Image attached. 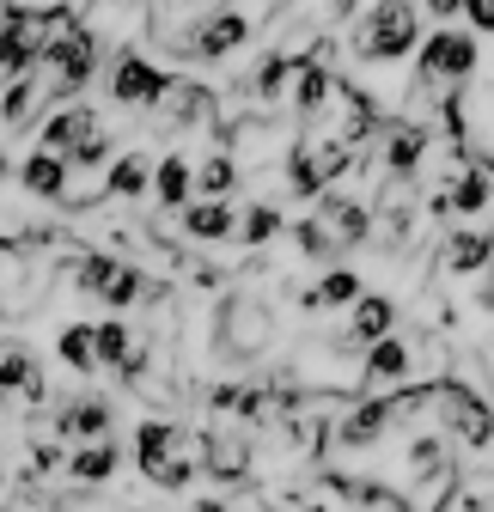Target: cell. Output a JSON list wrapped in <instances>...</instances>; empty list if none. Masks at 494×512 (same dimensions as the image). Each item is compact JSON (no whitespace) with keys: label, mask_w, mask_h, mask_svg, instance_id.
Returning <instances> with one entry per match:
<instances>
[{"label":"cell","mask_w":494,"mask_h":512,"mask_svg":"<svg viewBox=\"0 0 494 512\" xmlns=\"http://www.w3.org/2000/svg\"><path fill=\"white\" fill-rule=\"evenodd\" d=\"M421 7L434 13V19H458V13H464V0H421Z\"/></svg>","instance_id":"cell-31"},{"label":"cell","mask_w":494,"mask_h":512,"mask_svg":"<svg viewBox=\"0 0 494 512\" xmlns=\"http://www.w3.org/2000/svg\"><path fill=\"white\" fill-rule=\"evenodd\" d=\"M470 299H476V311H494V263L482 275H470Z\"/></svg>","instance_id":"cell-30"},{"label":"cell","mask_w":494,"mask_h":512,"mask_svg":"<svg viewBox=\"0 0 494 512\" xmlns=\"http://www.w3.org/2000/svg\"><path fill=\"white\" fill-rule=\"evenodd\" d=\"M68 159H74L80 171H98V165H110V159H116V141H110V135H86Z\"/></svg>","instance_id":"cell-29"},{"label":"cell","mask_w":494,"mask_h":512,"mask_svg":"<svg viewBox=\"0 0 494 512\" xmlns=\"http://www.w3.org/2000/svg\"><path fill=\"white\" fill-rule=\"evenodd\" d=\"M135 348L141 342H135V330L122 324V317H104V324H98V366H129Z\"/></svg>","instance_id":"cell-25"},{"label":"cell","mask_w":494,"mask_h":512,"mask_svg":"<svg viewBox=\"0 0 494 512\" xmlns=\"http://www.w3.org/2000/svg\"><path fill=\"white\" fill-rule=\"evenodd\" d=\"M275 348V311L257 293H226L214 311V354L232 366H251Z\"/></svg>","instance_id":"cell-2"},{"label":"cell","mask_w":494,"mask_h":512,"mask_svg":"<svg viewBox=\"0 0 494 512\" xmlns=\"http://www.w3.org/2000/svg\"><path fill=\"white\" fill-rule=\"evenodd\" d=\"M153 171H159V165H147L141 153H116L104 183H110V196H116V202H141L147 189H153Z\"/></svg>","instance_id":"cell-22"},{"label":"cell","mask_w":494,"mask_h":512,"mask_svg":"<svg viewBox=\"0 0 494 512\" xmlns=\"http://www.w3.org/2000/svg\"><path fill=\"white\" fill-rule=\"evenodd\" d=\"M202 470L214 482H244L251 476V439H244L238 427H226V421L202 427Z\"/></svg>","instance_id":"cell-9"},{"label":"cell","mask_w":494,"mask_h":512,"mask_svg":"<svg viewBox=\"0 0 494 512\" xmlns=\"http://www.w3.org/2000/svg\"><path fill=\"white\" fill-rule=\"evenodd\" d=\"M31 384H43L37 354H31V348H19V342H7V348H0V397H13V391L25 397Z\"/></svg>","instance_id":"cell-23"},{"label":"cell","mask_w":494,"mask_h":512,"mask_svg":"<svg viewBox=\"0 0 494 512\" xmlns=\"http://www.w3.org/2000/svg\"><path fill=\"white\" fill-rule=\"evenodd\" d=\"M403 421V409H397V391H373V397H360L342 421H336V433H330V445H342V452H360V445H379L391 427Z\"/></svg>","instance_id":"cell-6"},{"label":"cell","mask_w":494,"mask_h":512,"mask_svg":"<svg viewBox=\"0 0 494 512\" xmlns=\"http://www.w3.org/2000/svg\"><path fill=\"white\" fill-rule=\"evenodd\" d=\"M86 135H98V116H92V104H68V110H55V116L43 122V135H37V141H43L49 153H74Z\"/></svg>","instance_id":"cell-16"},{"label":"cell","mask_w":494,"mask_h":512,"mask_svg":"<svg viewBox=\"0 0 494 512\" xmlns=\"http://www.w3.org/2000/svg\"><path fill=\"white\" fill-rule=\"evenodd\" d=\"M55 19L61 13H37V7H13L0 19V74H31L55 37Z\"/></svg>","instance_id":"cell-4"},{"label":"cell","mask_w":494,"mask_h":512,"mask_svg":"<svg viewBox=\"0 0 494 512\" xmlns=\"http://www.w3.org/2000/svg\"><path fill=\"white\" fill-rule=\"evenodd\" d=\"M476 68H482V37H476V31L446 25V31H434V37L421 43V74H427V80L464 86V80H476Z\"/></svg>","instance_id":"cell-5"},{"label":"cell","mask_w":494,"mask_h":512,"mask_svg":"<svg viewBox=\"0 0 494 512\" xmlns=\"http://www.w3.org/2000/svg\"><path fill=\"white\" fill-rule=\"evenodd\" d=\"M238 177H244V165L232 153H214L208 165H196V189H202V196H232Z\"/></svg>","instance_id":"cell-26"},{"label":"cell","mask_w":494,"mask_h":512,"mask_svg":"<svg viewBox=\"0 0 494 512\" xmlns=\"http://www.w3.org/2000/svg\"><path fill=\"white\" fill-rule=\"evenodd\" d=\"M354 7H360V0H324V19L342 25V19H354Z\"/></svg>","instance_id":"cell-32"},{"label":"cell","mask_w":494,"mask_h":512,"mask_svg":"<svg viewBox=\"0 0 494 512\" xmlns=\"http://www.w3.org/2000/svg\"><path fill=\"white\" fill-rule=\"evenodd\" d=\"M135 464L153 488H190L202 470V433H183L177 421H141Z\"/></svg>","instance_id":"cell-1"},{"label":"cell","mask_w":494,"mask_h":512,"mask_svg":"<svg viewBox=\"0 0 494 512\" xmlns=\"http://www.w3.org/2000/svg\"><path fill=\"white\" fill-rule=\"evenodd\" d=\"M360 293H366V287H360L354 269H324L318 287H305V293H299V305H305V311H324V305L336 311V305H354Z\"/></svg>","instance_id":"cell-21"},{"label":"cell","mask_w":494,"mask_h":512,"mask_svg":"<svg viewBox=\"0 0 494 512\" xmlns=\"http://www.w3.org/2000/svg\"><path fill=\"white\" fill-rule=\"evenodd\" d=\"M0 488H7V470H0Z\"/></svg>","instance_id":"cell-33"},{"label":"cell","mask_w":494,"mask_h":512,"mask_svg":"<svg viewBox=\"0 0 494 512\" xmlns=\"http://www.w3.org/2000/svg\"><path fill=\"white\" fill-rule=\"evenodd\" d=\"M318 220L342 238V250H354V244L373 238V214H366L360 202H348V196H324V202H318Z\"/></svg>","instance_id":"cell-18"},{"label":"cell","mask_w":494,"mask_h":512,"mask_svg":"<svg viewBox=\"0 0 494 512\" xmlns=\"http://www.w3.org/2000/svg\"><path fill=\"white\" fill-rule=\"evenodd\" d=\"M348 348H373V342H385V336H397V299H385V293H360L354 299V317H348Z\"/></svg>","instance_id":"cell-11"},{"label":"cell","mask_w":494,"mask_h":512,"mask_svg":"<svg viewBox=\"0 0 494 512\" xmlns=\"http://www.w3.org/2000/svg\"><path fill=\"white\" fill-rule=\"evenodd\" d=\"M68 153H49V147H37L25 165H19V189L25 196H37V202H61L68 196Z\"/></svg>","instance_id":"cell-15"},{"label":"cell","mask_w":494,"mask_h":512,"mask_svg":"<svg viewBox=\"0 0 494 512\" xmlns=\"http://www.w3.org/2000/svg\"><path fill=\"white\" fill-rule=\"evenodd\" d=\"M0 7H7V0H0Z\"/></svg>","instance_id":"cell-35"},{"label":"cell","mask_w":494,"mask_h":512,"mask_svg":"<svg viewBox=\"0 0 494 512\" xmlns=\"http://www.w3.org/2000/svg\"><path fill=\"white\" fill-rule=\"evenodd\" d=\"M68 476H74L80 488L110 482V476H116V445H110V439H80L74 458H68Z\"/></svg>","instance_id":"cell-20"},{"label":"cell","mask_w":494,"mask_h":512,"mask_svg":"<svg viewBox=\"0 0 494 512\" xmlns=\"http://www.w3.org/2000/svg\"><path fill=\"white\" fill-rule=\"evenodd\" d=\"M293 244H299L305 256H312V263H330V256H342V238H336V232H330V226H324L318 214L293 226Z\"/></svg>","instance_id":"cell-27"},{"label":"cell","mask_w":494,"mask_h":512,"mask_svg":"<svg viewBox=\"0 0 494 512\" xmlns=\"http://www.w3.org/2000/svg\"><path fill=\"white\" fill-rule=\"evenodd\" d=\"M190 189H196V165L183 159V153H165L159 171H153V196H159V208L183 214V208H190Z\"/></svg>","instance_id":"cell-19"},{"label":"cell","mask_w":494,"mask_h":512,"mask_svg":"<svg viewBox=\"0 0 494 512\" xmlns=\"http://www.w3.org/2000/svg\"><path fill=\"white\" fill-rule=\"evenodd\" d=\"M0 177H7V159H0Z\"/></svg>","instance_id":"cell-34"},{"label":"cell","mask_w":494,"mask_h":512,"mask_svg":"<svg viewBox=\"0 0 494 512\" xmlns=\"http://www.w3.org/2000/svg\"><path fill=\"white\" fill-rule=\"evenodd\" d=\"M415 49H421L415 0H379V7H366V19L354 25V55L360 61H403Z\"/></svg>","instance_id":"cell-3"},{"label":"cell","mask_w":494,"mask_h":512,"mask_svg":"<svg viewBox=\"0 0 494 512\" xmlns=\"http://www.w3.org/2000/svg\"><path fill=\"white\" fill-rule=\"evenodd\" d=\"M488 263H494V232H482V226H458V232L446 238V250H440V269L458 275V281L482 275Z\"/></svg>","instance_id":"cell-13"},{"label":"cell","mask_w":494,"mask_h":512,"mask_svg":"<svg viewBox=\"0 0 494 512\" xmlns=\"http://www.w3.org/2000/svg\"><path fill=\"white\" fill-rule=\"evenodd\" d=\"M177 226H183V238H196V244H226V238H238V214H232L226 196L190 202V208L177 214Z\"/></svg>","instance_id":"cell-14"},{"label":"cell","mask_w":494,"mask_h":512,"mask_svg":"<svg viewBox=\"0 0 494 512\" xmlns=\"http://www.w3.org/2000/svg\"><path fill=\"white\" fill-rule=\"evenodd\" d=\"M287 226H281V208H269V202H257V208H244L238 214V244H269V238H281Z\"/></svg>","instance_id":"cell-28"},{"label":"cell","mask_w":494,"mask_h":512,"mask_svg":"<svg viewBox=\"0 0 494 512\" xmlns=\"http://www.w3.org/2000/svg\"><path fill=\"white\" fill-rule=\"evenodd\" d=\"M55 433H61V439H104V433H110V403H104V397H74V403H61Z\"/></svg>","instance_id":"cell-17"},{"label":"cell","mask_w":494,"mask_h":512,"mask_svg":"<svg viewBox=\"0 0 494 512\" xmlns=\"http://www.w3.org/2000/svg\"><path fill=\"white\" fill-rule=\"evenodd\" d=\"M360 372H366V391H403V384H415V348L403 336H385L360 354Z\"/></svg>","instance_id":"cell-10"},{"label":"cell","mask_w":494,"mask_h":512,"mask_svg":"<svg viewBox=\"0 0 494 512\" xmlns=\"http://www.w3.org/2000/svg\"><path fill=\"white\" fill-rule=\"evenodd\" d=\"M165 86H171V74L153 68L147 55H135V49L116 55V68H110V104H122V110H153L165 98Z\"/></svg>","instance_id":"cell-7"},{"label":"cell","mask_w":494,"mask_h":512,"mask_svg":"<svg viewBox=\"0 0 494 512\" xmlns=\"http://www.w3.org/2000/svg\"><path fill=\"white\" fill-rule=\"evenodd\" d=\"M452 208L458 220H488L494 214V165L488 159H464L452 177Z\"/></svg>","instance_id":"cell-12"},{"label":"cell","mask_w":494,"mask_h":512,"mask_svg":"<svg viewBox=\"0 0 494 512\" xmlns=\"http://www.w3.org/2000/svg\"><path fill=\"white\" fill-rule=\"evenodd\" d=\"M251 13H232V7H220V13H208L196 31H190V43H177L183 49V61H226L232 49H244L251 43Z\"/></svg>","instance_id":"cell-8"},{"label":"cell","mask_w":494,"mask_h":512,"mask_svg":"<svg viewBox=\"0 0 494 512\" xmlns=\"http://www.w3.org/2000/svg\"><path fill=\"white\" fill-rule=\"evenodd\" d=\"M55 348H61V360H68L74 372H98V324H68Z\"/></svg>","instance_id":"cell-24"}]
</instances>
